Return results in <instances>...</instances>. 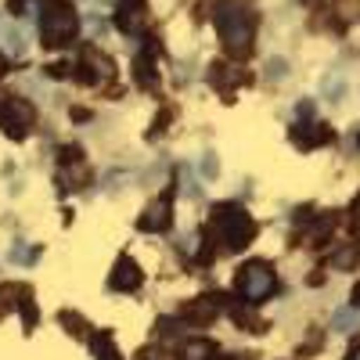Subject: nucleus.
<instances>
[{"mask_svg":"<svg viewBox=\"0 0 360 360\" xmlns=\"http://www.w3.org/2000/svg\"><path fill=\"white\" fill-rule=\"evenodd\" d=\"M217 29L227 54L245 58L256 37V8L252 0H217Z\"/></svg>","mask_w":360,"mask_h":360,"instance_id":"obj_1","label":"nucleus"},{"mask_svg":"<svg viewBox=\"0 0 360 360\" xmlns=\"http://www.w3.org/2000/svg\"><path fill=\"white\" fill-rule=\"evenodd\" d=\"M79 29V18L69 4H51L44 8V18H40V37H44V47H65L72 44Z\"/></svg>","mask_w":360,"mask_h":360,"instance_id":"obj_2","label":"nucleus"},{"mask_svg":"<svg viewBox=\"0 0 360 360\" xmlns=\"http://www.w3.org/2000/svg\"><path fill=\"white\" fill-rule=\"evenodd\" d=\"M238 292H242L249 303H259V299H266L270 292H274V266L256 259V263H245L242 270H238Z\"/></svg>","mask_w":360,"mask_h":360,"instance_id":"obj_3","label":"nucleus"},{"mask_svg":"<svg viewBox=\"0 0 360 360\" xmlns=\"http://www.w3.org/2000/svg\"><path fill=\"white\" fill-rule=\"evenodd\" d=\"M217 231H220V238L227 242V249H238V245H245L249 238H252V224H249V217L242 213V209H220V217H217Z\"/></svg>","mask_w":360,"mask_h":360,"instance_id":"obj_4","label":"nucleus"},{"mask_svg":"<svg viewBox=\"0 0 360 360\" xmlns=\"http://www.w3.org/2000/svg\"><path fill=\"white\" fill-rule=\"evenodd\" d=\"M29 123H33V105L22 98H0V127H4V134L18 137Z\"/></svg>","mask_w":360,"mask_h":360,"instance_id":"obj_5","label":"nucleus"},{"mask_svg":"<svg viewBox=\"0 0 360 360\" xmlns=\"http://www.w3.org/2000/svg\"><path fill=\"white\" fill-rule=\"evenodd\" d=\"M115 25L123 29V33H130V37L144 33V25H148L144 0H123V4H119V15H115Z\"/></svg>","mask_w":360,"mask_h":360,"instance_id":"obj_6","label":"nucleus"},{"mask_svg":"<svg viewBox=\"0 0 360 360\" xmlns=\"http://www.w3.org/2000/svg\"><path fill=\"white\" fill-rule=\"evenodd\" d=\"M115 292H130V288H137L141 285V270H137V263L134 259H119L115 263V274H112V281H108Z\"/></svg>","mask_w":360,"mask_h":360,"instance_id":"obj_7","label":"nucleus"},{"mask_svg":"<svg viewBox=\"0 0 360 360\" xmlns=\"http://www.w3.org/2000/svg\"><path fill=\"white\" fill-rule=\"evenodd\" d=\"M141 227H144V231H166V227H169V198H162V202H155V205H148V213H144Z\"/></svg>","mask_w":360,"mask_h":360,"instance_id":"obj_8","label":"nucleus"},{"mask_svg":"<svg viewBox=\"0 0 360 360\" xmlns=\"http://www.w3.org/2000/svg\"><path fill=\"white\" fill-rule=\"evenodd\" d=\"M332 328H335V332H342V335L356 332V328H360V310H349V307L335 310L332 314Z\"/></svg>","mask_w":360,"mask_h":360,"instance_id":"obj_9","label":"nucleus"},{"mask_svg":"<svg viewBox=\"0 0 360 360\" xmlns=\"http://www.w3.org/2000/svg\"><path fill=\"white\" fill-rule=\"evenodd\" d=\"M4 47H8V54H15V58L25 54V33H22V29H15V25L4 29Z\"/></svg>","mask_w":360,"mask_h":360,"instance_id":"obj_10","label":"nucleus"},{"mask_svg":"<svg viewBox=\"0 0 360 360\" xmlns=\"http://www.w3.org/2000/svg\"><path fill=\"white\" fill-rule=\"evenodd\" d=\"M209 353H213V349H209V342H188L184 349H180V360H205Z\"/></svg>","mask_w":360,"mask_h":360,"instance_id":"obj_11","label":"nucleus"},{"mask_svg":"<svg viewBox=\"0 0 360 360\" xmlns=\"http://www.w3.org/2000/svg\"><path fill=\"white\" fill-rule=\"evenodd\" d=\"M324 94H328V98H342V94H346V79H342V76H328V79H324Z\"/></svg>","mask_w":360,"mask_h":360,"instance_id":"obj_12","label":"nucleus"},{"mask_svg":"<svg viewBox=\"0 0 360 360\" xmlns=\"http://www.w3.org/2000/svg\"><path fill=\"white\" fill-rule=\"evenodd\" d=\"M266 76L270 79H285L288 76V62H285V58H270V62H266Z\"/></svg>","mask_w":360,"mask_h":360,"instance_id":"obj_13","label":"nucleus"},{"mask_svg":"<svg viewBox=\"0 0 360 360\" xmlns=\"http://www.w3.org/2000/svg\"><path fill=\"white\" fill-rule=\"evenodd\" d=\"M37 252L33 249H25V245H18V249H11V259H18V263H29V259H33Z\"/></svg>","mask_w":360,"mask_h":360,"instance_id":"obj_14","label":"nucleus"},{"mask_svg":"<svg viewBox=\"0 0 360 360\" xmlns=\"http://www.w3.org/2000/svg\"><path fill=\"white\" fill-rule=\"evenodd\" d=\"M202 173H205V176H217V162H213V155H205V162H202Z\"/></svg>","mask_w":360,"mask_h":360,"instance_id":"obj_15","label":"nucleus"},{"mask_svg":"<svg viewBox=\"0 0 360 360\" xmlns=\"http://www.w3.org/2000/svg\"><path fill=\"white\" fill-rule=\"evenodd\" d=\"M353 303H356V310H360V285L353 288Z\"/></svg>","mask_w":360,"mask_h":360,"instance_id":"obj_16","label":"nucleus"},{"mask_svg":"<svg viewBox=\"0 0 360 360\" xmlns=\"http://www.w3.org/2000/svg\"><path fill=\"white\" fill-rule=\"evenodd\" d=\"M353 213H356V224H360V198H356V205H353Z\"/></svg>","mask_w":360,"mask_h":360,"instance_id":"obj_17","label":"nucleus"},{"mask_svg":"<svg viewBox=\"0 0 360 360\" xmlns=\"http://www.w3.org/2000/svg\"><path fill=\"white\" fill-rule=\"evenodd\" d=\"M105 360H119V356H115V353H112V349H108V356H105Z\"/></svg>","mask_w":360,"mask_h":360,"instance_id":"obj_18","label":"nucleus"},{"mask_svg":"<svg viewBox=\"0 0 360 360\" xmlns=\"http://www.w3.org/2000/svg\"><path fill=\"white\" fill-rule=\"evenodd\" d=\"M0 76H4V58H0Z\"/></svg>","mask_w":360,"mask_h":360,"instance_id":"obj_19","label":"nucleus"},{"mask_svg":"<svg viewBox=\"0 0 360 360\" xmlns=\"http://www.w3.org/2000/svg\"><path fill=\"white\" fill-rule=\"evenodd\" d=\"M353 360H360V349H353Z\"/></svg>","mask_w":360,"mask_h":360,"instance_id":"obj_20","label":"nucleus"},{"mask_svg":"<svg viewBox=\"0 0 360 360\" xmlns=\"http://www.w3.org/2000/svg\"><path fill=\"white\" fill-rule=\"evenodd\" d=\"M356 141H360V134H356Z\"/></svg>","mask_w":360,"mask_h":360,"instance_id":"obj_21","label":"nucleus"}]
</instances>
